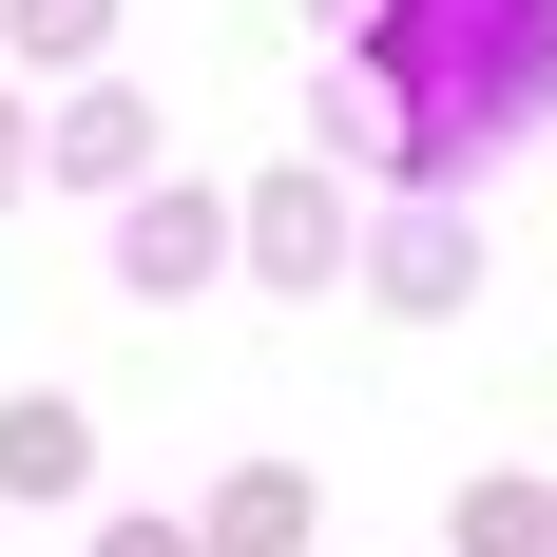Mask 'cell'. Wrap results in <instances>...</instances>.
<instances>
[{
	"mask_svg": "<svg viewBox=\"0 0 557 557\" xmlns=\"http://www.w3.org/2000/svg\"><path fill=\"white\" fill-rule=\"evenodd\" d=\"M404 58H423V154H481L500 115L557 97V0H423V20H385Z\"/></svg>",
	"mask_w": 557,
	"mask_h": 557,
	"instance_id": "obj_1",
	"label": "cell"
},
{
	"mask_svg": "<svg viewBox=\"0 0 557 557\" xmlns=\"http://www.w3.org/2000/svg\"><path fill=\"white\" fill-rule=\"evenodd\" d=\"M212 270V212H135V288H193Z\"/></svg>",
	"mask_w": 557,
	"mask_h": 557,
	"instance_id": "obj_3",
	"label": "cell"
},
{
	"mask_svg": "<svg viewBox=\"0 0 557 557\" xmlns=\"http://www.w3.org/2000/svg\"><path fill=\"white\" fill-rule=\"evenodd\" d=\"M0 481H39V500H58V481H77V423H58V404H20V423H0Z\"/></svg>",
	"mask_w": 557,
	"mask_h": 557,
	"instance_id": "obj_2",
	"label": "cell"
}]
</instances>
